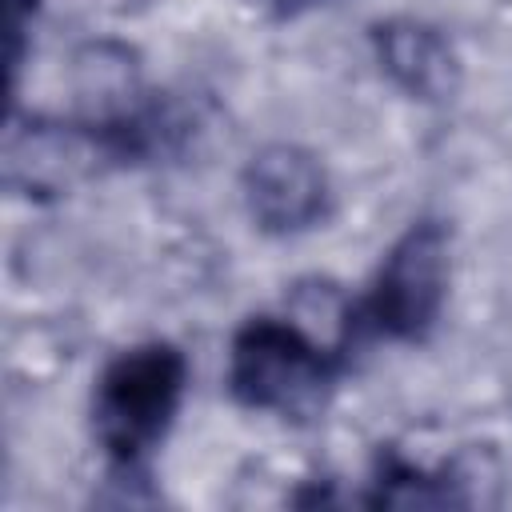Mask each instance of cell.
Here are the masks:
<instances>
[{"label":"cell","mask_w":512,"mask_h":512,"mask_svg":"<svg viewBox=\"0 0 512 512\" xmlns=\"http://www.w3.org/2000/svg\"><path fill=\"white\" fill-rule=\"evenodd\" d=\"M188 388V360L168 340L116 352L92 388V436L112 468L136 472L164 444Z\"/></svg>","instance_id":"obj_3"},{"label":"cell","mask_w":512,"mask_h":512,"mask_svg":"<svg viewBox=\"0 0 512 512\" xmlns=\"http://www.w3.org/2000/svg\"><path fill=\"white\" fill-rule=\"evenodd\" d=\"M372 52L380 72H388V80L412 100L444 104L460 88V56L452 40L428 20L392 16L372 24Z\"/></svg>","instance_id":"obj_5"},{"label":"cell","mask_w":512,"mask_h":512,"mask_svg":"<svg viewBox=\"0 0 512 512\" xmlns=\"http://www.w3.org/2000/svg\"><path fill=\"white\" fill-rule=\"evenodd\" d=\"M240 192L252 224L264 236H300L328 220L332 184L316 152L300 144H264L240 172Z\"/></svg>","instance_id":"obj_4"},{"label":"cell","mask_w":512,"mask_h":512,"mask_svg":"<svg viewBox=\"0 0 512 512\" xmlns=\"http://www.w3.org/2000/svg\"><path fill=\"white\" fill-rule=\"evenodd\" d=\"M344 368V348L292 316H248L228 344V392L252 412L312 416Z\"/></svg>","instance_id":"obj_2"},{"label":"cell","mask_w":512,"mask_h":512,"mask_svg":"<svg viewBox=\"0 0 512 512\" xmlns=\"http://www.w3.org/2000/svg\"><path fill=\"white\" fill-rule=\"evenodd\" d=\"M452 284V232L444 220L408 224L356 300L340 308L336 340L344 356L368 344H412L424 340L448 300Z\"/></svg>","instance_id":"obj_1"},{"label":"cell","mask_w":512,"mask_h":512,"mask_svg":"<svg viewBox=\"0 0 512 512\" xmlns=\"http://www.w3.org/2000/svg\"><path fill=\"white\" fill-rule=\"evenodd\" d=\"M312 4H324V0H276L280 16H296L300 8H312Z\"/></svg>","instance_id":"obj_6"}]
</instances>
